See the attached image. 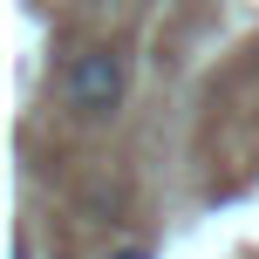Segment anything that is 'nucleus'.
<instances>
[{
	"mask_svg": "<svg viewBox=\"0 0 259 259\" xmlns=\"http://www.w3.org/2000/svg\"><path fill=\"white\" fill-rule=\"evenodd\" d=\"M109 259H150V246H123V252H109Z\"/></svg>",
	"mask_w": 259,
	"mask_h": 259,
	"instance_id": "nucleus-2",
	"label": "nucleus"
},
{
	"mask_svg": "<svg viewBox=\"0 0 259 259\" xmlns=\"http://www.w3.org/2000/svg\"><path fill=\"white\" fill-rule=\"evenodd\" d=\"M14 259H34V246H27V239H14Z\"/></svg>",
	"mask_w": 259,
	"mask_h": 259,
	"instance_id": "nucleus-3",
	"label": "nucleus"
},
{
	"mask_svg": "<svg viewBox=\"0 0 259 259\" xmlns=\"http://www.w3.org/2000/svg\"><path fill=\"white\" fill-rule=\"evenodd\" d=\"M123 89H130V62L123 48H82L75 62L62 68V103L75 109L82 123H103L123 109Z\"/></svg>",
	"mask_w": 259,
	"mask_h": 259,
	"instance_id": "nucleus-1",
	"label": "nucleus"
}]
</instances>
